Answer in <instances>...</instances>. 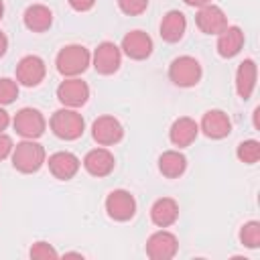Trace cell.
I'll use <instances>...</instances> for the list:
<instances>
[{
    "mask_svg": "<svg viewBox=\"0 0 260 260\" xmlns=\"http://www.w3.org/2000/svg\"><path fill=\"white\" fill-rule=\"evenodd\" d=\"M10 158H12V167H14L18 173L30 175V173H37V171L45 165L47 154H45V148H43L37 140L24 138L22 142H18V144L12 148Z\"/></svg>",
    "mask_w": 260,
    "mask_h": 260,
    "instance_id": "6da1fadb",
    "label": "cell"
},
{
    "mask_svg": "<svg viewBox=\"0 0 260 260\" xmlns=\"http://www.w3.org/2000/svg\"><path fill=\"white\" fill-rule=\"evenodd\" d=\"M55 65L63 77H77L91 65V53L83 45H65L57 53Z\"/></svg>",
    "mask_w": 260,
    "mask_h": 260,
    "instance_id": "7a4b0ae2",
    "label": "cell"
},
{
    "mask_svg": "<svg viewBox=\"0 0 260 260\" xmlns=\"http://www.w3.org/2000/svg\"><path fill=\"white\" fill-rule=\"evenodd\" d=\"M51 132L61 140H77L85 130V120L75 108H61L49 120Z\"/></svg>",
    "mask_w": 260,
    "mask_h": 260,
    "instance_id": "3957f363",
    "label": "cell"
},
{
    "mask_svg": "<svg viewBox=\"0 0 260 260\" xmlns=\"http://www.w3.org/2000/svg\"><path fill=\"white\" fill-rule=\"evenodd\" d=\"M203 69L199 61L191 55H181L169 65V79L179 87H193L201 81Z\"/></svg>",
    "mask_w": 260,
    "mask_h": 260,
    "instance_id": "277c9868",
    "label": "cell"
},
{
    "mask_svg": "<svg viewBox=\"0 0 260 260\" xmlns=\"http://www.w3.org/2000/svg\"><path fill=\"white\" fill-rule=\"evenodd\" d=\"M12 126L16 130V134H20L22 138L37 140L39 136H43V132L47 128V120L37 108H22L14 114Z\"/></svg>",
    "mask_w": 260,
    "mask_h": 260,
    "instance_id": "5b68a950",
    "label": "cell"
},
{
    "mask_svg": "<svg viewBox=\"0 0 260 260\" xmlns=\"http://www.w3.org/2000/svg\"><path fill=\"white\" fill-rule=\"evenodd\" d=\"M106 213L114 221H128L136 213V199L126 189H114L106 197Z\"/></svg>",
    "mask_w": 260,
    "mask_h": 260,
    "instance_id": "8992f818",
    "label": "cell"
},
{
    "mask_svg": "<svg viewBox=\"0 0 260 260\" xmlns=\"http://www.w3.org/2000/svg\"><path fill=\"white\" fill-rule=\"evenodd\" d=\"M91 65L100 75H112L122 65V51L112 41H104L95 47L91 55Z\"/></svg>",
    "mask_w": 260,
    "mask_h": 260,
    "instance_id": "52a82bcc",
    "label": "cell"
},
{
    "mask_svg": "<svg viewBox=\"0 0 260 260\" xmlns=\"http://www.w3.org/2000/svg\"><path fill=\"white\" fill-rule=\"evenodd\" d=\"M57 100L63 108H81L89 100V85L79 77H65L57 87Z\"/></svg>",
    "mask_w": 260,
    "mask_h": 260,
    "instance_id": "ba28073f",
    "label": "cell"
},
{
    "mask_svg": "<svg viewBox=\"0 0 260 260\" xmlns=\"http://www.w3.org/2000/svg\"><path fill=\"white\" fill-rule=\"evenodd\" d=\"M179 250V240L173 232L158 230L146 240V256L150 260H171Z\"/></svg>",
    "mask_w": 260,
    "mask_h": 260,
    "instance_id": "9c48e42d",
    "label": "cell"
},
{
    "mask_svg": "<svg viewBox=\"0 0 260 260\" xmlns=\"http://www.w3.org/2000/svg\"><path fill=\"white\" fill-rule=\"evenodd\" d=\"M47 67L39 55H24L16 65V83L24 87H35L45 79Z\"/></svg>",
    "mask_w": 260,
    "mask_h": 260,
    "instance_id": "30bf717a",
    "label": "cell"
},
{
    "mask_svg": "<svg viewBox=\"0 0 260 260\" xmlns=\"http://www.w3.org/2000/svg\"><path fill=\"white\" fill-rule=\"evenodd\" d=\"M91 136L98 144L112 146L124 138V128H122L120 120H116L114 116H100L91 124Z\"/></svg>",
    "mask_w": 260,
    "mask_h": 260,
    "instance_id": "8fae6325",
    "label": "cell"
},
{
    "mask_svg": "<svg viewBox=\"0 0 260 260\" xmlns=\"http://www.w3.org/2000/svg\"><path fill=\"white\" fill-rule=\"evenodd\" d=\"M195 24L203 35H219L228 26V16L219 6L205 4L195 14Z\"/></svg>",
    "mask_w": 260,
    "mask_h": 260,
    "instance_id": "7c38bea8",
    "label": "cell"
},
{
    "mask_svg": "<svg viewBox=\"0 0 260 260\" xmlns=\"http://www.w3.org/2000/svg\"><path fill=\"white\" fill-rule=\"evenodd\" d=\"M199 130L211 140H221L232 132V120L223 110H207L199 122Z\"/></svg>",
    "mask_w": 260,
    "mask_h": 260,
    "instance_id": "4fadbf2b",
    "label": "cell"
},
{
    "mask_svg": "<svg viewBox=\"0 0 260 260\" xmlns=\"http://www.w3.org/2000/svg\"><path fill=\"white\" fill-rule=\"evenodd\" d=\"M120 51L134 61H144L152 53V39L144 30H130L124 35Z\"/></svg>",
    "mask_w": 260,
    "mask_h": 260,
    "instance_id": "5bb4252c",
    "label": "cell"
},
{
    "mask_svg": "<svg viewBox=\"0 0 260 260\" xmlns=\"http://www.w3.org/2000/svg\"><path fill=\"white\" fill-rule=\"evenodd\" d=\"M45 162L49 165L51 175H53L55 179H59V181H69V179H73V177L77 175L79 167H81V160H79L73 152H69V150L53 152V154L49 156V160H45Z\"/></svg>",
    "mask_w": 260,
    "mask_h": 260,
    "instance_id": "9a60e30c",
    "label": "cell"
},
{
    "mask_svg": "<svg viewBox=\"0 0 260 260\" xmlns=\"http://www.w3.org/2000/svg\"><path fill=\"white\" fill-rule=\"evenodd\" d=\"M116 167V158L108 148H93L83 156V169L91 177H108Z\"/></svg>",
    "mask_w": 260,
    "mask_h": 260,
    "instance_id": "2e32d148",
    "label": "cell"
},
{
    "mask_svg": "<svg viewBox=\"0 0 260 260\" xmlns=\"http://www.w3.org/2000/svg\"><path fill=\"white\" fill-rule=\"evenodd\" d=\"M197 134H199V124H197L193 118H189V116L177 118V120L171 124V130H169L171 142H173L175 146H179V148H185V146L193 144L195 138H197Z\"/></svg>",
    "mask_w": 260,
    "mask_h": 260,
    "instance_id": "e0dca14e",
    "label": "cell"
},
{
    "mask_svg": "<svg viewBox=\"0 0 260 260\" xmlns=\"http://www.w3.org/2000/svg\"><path fill=\"white\" fill-rule=\"evenodd\" d=\"M244 47V30L240 26H225L219 35H217V55L223 59H232L236 57Z\"/></svg>",
    "mask_w": 260,
    "mask_h": 260,
    "instance_id": "ac0fdd59",
    "label": "cell"
},
{
    "mask_svg": "<svg viewBox=\"0 0 260 260\" xmlns=\"http://www.w3.org/2000/svg\"><path fill=\"white\" fill-rule=\"evenodd\" d=\"M185 30H187V18H185V14H183L181 10H169V12L162 16L160 28H158L162 41H167V43H177V41L183 39Z\"/></svg>",
    "mask_w": 260,
    "mask_h": 260,
    "instance_id": "d6986e66",
    "label": "cell"
},
{
    "mask_svg": "<svg viewBox=\"0 0 260 260\" xmlns=\"http://www.w3.org/2000/svg\"><path fill=\"white\" fill-rule=\"evenodd\" d=\"M179 217V203L173 197H160L150 207V219L158 228H169Z\"/></svg>",
    "mask_w": 260,
    "mask_h": 260,
    "instance_id": "ffe728a7",
    "label": "cell"
},
{
    "mask_svg": "<svg viewBox=\"0 0 260 260\" xmlns=\"http://www.w3.org/2000/svg\"><path fill=\"white\" fill-rule=\"evenodd\" d=\"M22 22L32 32H45L53 24V12L45 4H30L22 14Z\"/></svg>",
    "mask_w": 260,
    "mask_h": 260,
    "instance_id": "44dd1931",
    "label": "cell"
},
{
    "mask_svg": "<svg viewBox=\"0 0 260 260\" xmlns=\"http://www.w3.org/2000/svg\"><path fill=\"white\" fill-rule=\"evenodd\" d=\"M256 63L254 59H244L240 65H238V71H236V91L242 100H248L252 93H254V87H256Z\"/></svg>",
    "mask_w": 260,
    "mask_h": 260,
    "instance_id": "7402d4cb",
    "label": "cell"
},
{
    "mask_svg": "<svg viewBox=\"0 0 260 260\" xmlns=\"http://www.w3.org/2000/svg\"><path fill=\"white\" fill-rule=\"evenodd\" d=\"M185 169H187V158L179 150H167L158 156V171L169 179L181 177L185 173Z\"/></svg>",
    "mask_w": 260,
    "mask_h": 260,
    "instance_id": "603a6c76",
    "label": "cell"
},
{
    "mask_svg": "<svg viewBox=\"0 0 260 260\" xmlns=\"http://www.w3.org/2000/svg\"><path fill=\"white\" fill-rule=\"evenodd\" d=\"M236 156L244 162V165H256L260 158V142L258 140H244L238 144Z\"/></svg>",
    "mask_w": 260,
    "mask_h": 260,
    "instance_id": "cb8c5ba5",
    "label": "cell"
},
{
    "mask_svg": "<svg viewBox=\"0 0 260 260\" xmlns=\"http://www.w3.org/2000/svg\"><path fill=\"white\" fill-rule=\"evenodd\" d=\"M240 242L246 246V248H258L260 246V221L252 219V221H246L240 230Z\"/></svg>",
    "mask_w": 260,
    "mask_h": 260,
    "instance_id": "d4e9b609",
    "label": "cell"
},
{
    "mask_svg": "<svg viewBox=\"0 0 260 260\" xmlns=\"http://www.w3.org/2000/svg\"><path fill=\"white\" fill-rule=\"evenodd\" d=\"M18 98V83L10 77H0V106H8Z\"/></svg>",
    "mask_w": 260,
    "mask_h": 260,
    "instance_id": "484cf974",
    "label": "cell"
},
{
    "mask_svg": "<svg viewBox=\"0 0 260 260\" xmlns=\"http://www.w3.org/2000/svg\"><path fill=\"white\" fill-rule=\"evenodd\" d=\"M28 256L35 258V260H55V258H59L57 250L49 242H35L28 250Z\"/></svg>",
    "mask_w": 260,
    "mask_h": 260,
    "instance_id": "4316f807",
    "label": "cell"
},
{
    "mask_svg": "<svg viewBox=\"0 0 260 260\" xmlns=\"http://www.w3.org/2000/svg\"><path fill=\"white\" fill-rule=\"evenodd\" d=\"M118 8L128 16H138L148 8V0H116Z\"/></svg>",
    "mask_w": 260,
    "mask_h": 260,
    "instance_id": "83f0119b",
    "label": "cell"
},
{
    "mask_svg": "<svg viewBox=\"0 0 260 260\" xmlns=\"http://www.w3.org/2000/svg\"><path fill=\"white\" fill-rule=\"evenodd\" d=\"M12 148H14V144H12V138L0 132V160H2V158H6V156L12 152Z\"/></svg>",
    "mask_w": 260,
    "mask_h": 260,
    "instance_id": "f1b7e54d",
    "label": "cell"
},
{
    "mask_svg": "<svg viewBox=\"0 0 260 260\" xmlns=\"http://www.w3.org/2000/svg\"><path fill=\"white\" fill-rule=\"evenodd\" d=\"M67 2H69V6H71L75 12H87V10H91L93 4H95V0H67Z\"/></svg>",
    "mask_w": 260,
    "mask_h": 260,
    "instance_id": "f546056e",
    "label": "cell"
},
{
    "mask_svg": "<svg viewBox=\"0 0 260 260\" xmlns=\"http://www.w3.org/2000/svg\"><path fill=\"white\" fill-rule=\"evenodd\" d=\"M8 124H10V116H8V112L0 106V132H4V130L8 128Z\"/></svg>",
    "mask_w": 260,
    "mask_h": 260,
    "instance_id": "4dcf8cb0",
    "label": "cell"
},
{
    "mask_svg": "<svg viewBox=\"0 0 260 260\" xmlns=\"http://www.w3.org/2000/svg\"><path fill=\"white\" fill-rule=\"evenodd\" d=\"M6 51H8V39H6V35L0 30V57H4Z\"/></svg>",
    "mask_w": 260,
    "mask_h": 260,
    "instance_id": "1f68e13d",
    "label": "cell"
},
{
    "mask_svg": "<svg viewBox=\"0 0 260 260\" xmlns=\"http://www.w3.org/2000/svg\"><path fill=\"white\" fill-rule=\"evenodd\" d=\"M187 6H193V8H201L205 4H211V0H183Z\"/></svg>",
    "mask_w": 260,
    "mask_h": 260,
    "instance_id": "d6a6232c",
    "label": "cell"
},
{
    "mask_svg": "<svg viewBox=\"0 0 260 260\" xmlns=\"http://www.w3.org/2000/svg\"><path fill=\"white\" fill-rule=\"evenodd\" d=\"M2 16H4V2L0 0V20H2Z\"/></svg>",
    "mask_w": 260,
    "mask_h": 260,
    "instance_id": "836d02e7",
    "label": "cell"
}]
</instances>
